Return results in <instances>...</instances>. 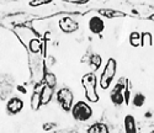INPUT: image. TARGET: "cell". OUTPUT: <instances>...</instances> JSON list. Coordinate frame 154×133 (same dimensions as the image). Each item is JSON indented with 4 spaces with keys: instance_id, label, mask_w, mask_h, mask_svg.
<instances>
[{
    "instance_id": "cell-2",
    "label": "cell",
    "mask_w": 154,
    "mask_h": 133,
    "mask_svg": "<svg viewBox=\"0 0 154 133\" xmlns=\"http://www.w3.org/2000/svg\"><path fill=\"white\" fill-rule=\"evenodd\" d=\"M116 72H117V62L115 58H109L106 64H105V68L101 73V76H100V88L102 90H107L112 82H113V78L116 75Z\"/></svg>"
},
{
    "instance_id": "cell-4",
    "label": "cell",
    "mask_w": 154,
    "mask_h": 133,
    "mask_svg": "<svg viewBox=\"0 0 154 133\" xmlns=\"http://www.w3.org/2000/svg\"><path fill=\"white\" fill-rule=\"evenodd\" d=\"M56 97H57L59 106L63 109V111H66V112L72 111V107L74 105V95H73V91L69 88L59 89L56 94Z\"/></svg>"
},
{
    "instance_id": "cell-18",
    "label": "cell",
    "mask_w": 154,
    "mask_h": 133,
    "mask_svg": "<svg viewBox=\"0 0 154 133\" xmlns=\"http://www.w3.org/2000/svg\"><path fill=\"white\" fill-rule=\"evenodd\" d=\"M132 102L136 107H142V106L146 104V96L142 94V92H137V94L133 96Z\"/></svg>"
},
{
    "instance_id": "cell-15",
    "label": "cell",
    "mask_w": 154,
    "mask_h": 133,
    "mask_svg": "<svg viewBox=\"0 0 154 133\" xmlns=\"http://www.w3.org/2000/svg\"><path fill=\"white\" fill-rule=\"evenodd\" d=\"M101 62H102V59H101V56H99V54H91L90 56V58H89V64L90 65H93V68H94V72H96L100 66H101Z\"/></svg>"
},
{
    "instance_id": "cell-7",
    "label": "cell",
    "mask_w": 154,
    "mask_h": 133,
    "mask_svg": "<svg viewBox=\"0 0 154 133\" xmlns=\"http://www.w3.org/2000/svg\"><path fill=\"white\" fill-rule=\"evenodd\" d=\"M23 100L20 99V97H11L6 102V112L11 116H14V115H17L22 111L23 109Z\"/></svg>"
},
{
    "instance_id": "cell-14",
    "label": "cell",
    "mask_w": 154,
    "mask_h": 133,
    "mask_svg": "<svg viewBox=\"0 0 154 133\" xmlns=\"http://www.w3.org/2000/svg\"><path fill=\"white\" fill-rule=\"evenodd\" d=\"M153 45V37L149 32H143L140 33V46L142 47H150Z\"/></svg>"
},
{
    "instance_id": "cell-3",
    "label": "cell",
    "mask_w": 154,
    "mask_h": 133,
    "mask_svg": "<svg viewBox=\"0 0 154 133\" xmlns=\"http://www.w3.org/2000/svg\"><path fill=\"white\" fill-rule=\"evenodd\" d=\"M72 116L75 121L85 122L93 117V109L91 106L85 101H76L72 107Z\"/></svg>"
},
{
    "instance_id": "cell-11",
    "label": "cell",
    "mask_w": 154,
    "mask_h": 133,
    "mask_svg": "<svg viewBox=\"0 0 154 133\" xmlns=\"http://www.w3.org/2000/svg\"><path fill=\"white\" fill-rule=\"evenodd\" d=\"M88 133H110L109 126L104 122H95L86 131Z\"/></svg>"
},
{
    "instance_id": "cell-5",
    "label": "cell",
    "mask_w": 154,
    "mask_h": 133,
    "mask_svg": "<svg viewBox=\"0 0 154 133\" xmlns=\"http://www.w3.org/2000/svg\"><path fill=\"white\" fill-rule=\"evenodd\" d=\"M125 85H126V79L121 78L120 80L115 84V86L112 88V90L110 92V99L115 106H121L125 102V97H123Z\"/></svg>"
},
{
    "instance_id": "cell-20",
    "label": "cell",
    "mask_w": 154,
    "mask_h": 133,
    "mask_svg": "<svg viewBox=\"0 0 154 133\" xmlns=\"http://www.w3.org/2000/svg\"><path fill=\"white\" fill-rule=\"evenodd\" d=\"M29 47H30V51L32 53H38L41 51V42H40V39H36V38L31 39Z\"/></svg>"
},
{
    "instance_id": "cell-8",
    "label": "cell",
    "mask_w": 154,
    "mask_h": 133,
    "mask_svg": "<svg viewBox=\"0 0 154 133\" xmlns=\"http://www.w3.org/2000/svg\"><path fill=\"white\" fill-rule=\"evenodd\" d=\"M89 30L94 35H99L104 32L105 30V22L100 16H91L89 20Z\"/></svg>"
},
{
    "instance_id": "cell-22",
    "label": "cell",
    "mask_w": 154,
    "mask_h": 133,
    "mask_svg": "<svg viewBox=\"0 0 154 133\" xmlns=\"http://www.w3.org/2000/svg\"><path fill=\"white\" fill-rule=\"evenodd\" d=\"M57 127V125L56 123H43V126H42V128H43V131H51V129H53V128H56Z\"/></svg>"
},
{
    "instance_id": "cell-23",
    "label": "cell",
    "mask_w": 154,
    "mask_h": 133,
    "mask_svg": "<svg viewBox=\"0 0 154 133\" xmlns=\"http://www.w3.org/2000/svg\"><path fill=\"white\" fill-rule=\"evenodd\" d=\"M69 3H72V4H78V5H82V4H86V3H89L88 0H83V2H69Z\"/></svg>"
},
{
    "instance_id": "cell-16",
    "label": "cell",
    "mask_w": 154,
    "mask_h": 133,
    "mask_svg": "<svg viewBox=\"0 0 154 133\" xmlns=\"http://www.w3.org/2000/svg\"><path fill=\"white\" fill-rule=\"evenodd\" d=\"M130 45L132 47H139L140 46V32H137V31H133L130 33Z\"/></svg>"
},
{
    "instance_id": "cell-25",
    "label": "cell",
    "mask_w": 154,
    "mask_h": 133,
    "mask_svg": "<svg viewBox=\"0 0 154 133\" xmlns=\"http://www.w3.org/2000/svg\"><path fill=\"white\" fill-rule=\"evenodd\" d=\"M149 20H152V21H154V14H153V15H150V16H149Z\"/></svg>"
},
{
    "instance_id": "cell-13",
    "label": "cell",
    "mask_w": 154,
    "mask_h": 133,
    "mask_svg": "<svg viewBox=\"0 0 154 133\" xmlns=\"http://www.w3.org/2000/svg\"><path fill=\"white\" fill-rule=\"evenodd\" d=\"M100 14L102 16H106V17H110V19H113V17H123L125 14L121 11H115V10H107V9H101Z\"/></svg>"
},
{
    "instance_id": "cell-1",
    "label": "cell",
    "mask_w": 154,
    "mask_h": 133,
    "mask_svg": "<svg viewBox=\"0 0 154 133\" xmlns=\"http://www.w3.org/2000/svg\"><path fill=\"white\" fill-rule=\"evenodd\" d=\"M82 85L84 88L85 91V99L89 102H97L100 100V96L96 91V86H97V79L95 73L90 72V73H86L82 76Z\"/></svg>"
},
{
    "instance_id": "cell-19",
    "label": "cell",
    "mask_w": 154,
    "mask_h": 133,
    "mask_svg": "<svg viewBox=\"0 0 154 133\" xmlns=\"http://www.w3.org/2000/svg\"><path fill=\"white\" fill-rule=\"evenodd\" d=\"M123 97H125V104L128 105L131 101V86H130V80L126 79V85L123 90Z\"/></svg>"
},
{
    "instance_id": "cell-6",
    "label": "cell",
    "mask_w": 154,
    "mask_h": 133,
    "mask_svg": "<svg viewBox=\"0 0 154 133\" xmlns=\"http://www.w3.org/2000/svg\"><path fill=\"white\" fill-rule=\"evenodd\" d=\"M58 26L63 33H74L79 30V22H76L72 17H63L59 20Z\"/></svg>"
},
{
    "instance_id": "cell-24",
    "label": "cell",
    "mask_w": 154,
    "mask_h": 133,
    "mask_svg": "<svg viewBox=\"0 0 154 133\" xmlns=\"http://www.w3.org/2000/svg\"><path fill=\"white\" fill-rule=\"evenodd\" d=\"M17 89H19V90H21V92H22V94H26V89H25V88H22V86H19Z\"/></svg>"
},
{
    "instance_id": "cell-12",
    "label": "cell",
    "mask_w": 154,
    "mask_h": 133,
    "mask_svg": "<svg viewBox=\"0 0 154 133\" xmlns=\"http://www.w3.org/2000/svg\"><path fill=\"white\" fill-rule=\"evenodd\" d=\"M30 105H31L32 111H38V110H40V107L42 106V104H41V97H40V91H38V90H35V91H33V94H32V96H31Z\"/></svg>"
},
{
    "instance_id": "cell-10",
    "label": "cell",
    "mask_w": 154,
    "mask_h": 133,
    "mask_svg": "<svg viewBox=\"0 0 154 133\" xmlns=\"http://www.w3.org/2000/svg\"><path fill=\"white\" fill-rule=\"evenodd\" d=\"M40 97H41V104L42 106L43 105H47L51 100L53 97V89H51L49 86H47L46 84L41 86L40 89Z\"/></svg>"
},
{
    "instance_id": "cell-9",
    "label": "cell",
    "mask_w": 154,
    "mask_h": 133,
    "mask_svg": "<svg viewBox=\"0 0 154 133\" xmlns=\"http://www.w3.org/2000/svg\"><path fill=\"white\" fill-rule=\"evenodd\" d=\"M125 133H137V123L133 115H127L123 119Z\"/></svg>"
},
{
    "instance_id": "cell-17",
    "label": "cell",
    "mask_w": 154,
    "mask_h": 133,
    "mask_svg": "<svg viewBox=\"0 0 154 133\" xmlns=\"http://www.w3.org/2000/svg\"><path fill=\"white\" fill-rule=\"evenodd\" d=\"M45 83H46V85L49 86L51 89H54V86H56V84H57V79H56L54 74L47 72V73L45 74Z\"/></svg>"
},
{
    "instance_id": "cell-21",
    "label": "cell",
    "mask_w": 154,
    "mask_h": 133,
    "mask_svg": "<svg viewBox=\"0 0 154 133\" xmlns=\"http://www.w3.org/2000/svg\"><path fill=\"white\" fill-rule=\"evenodd\" d=\"M49 3H51V2H48V0H38V2H30V3H29V5H30V6L36 8V6L46 5V4H49Z\"/></svg>"
}]
</instances>
